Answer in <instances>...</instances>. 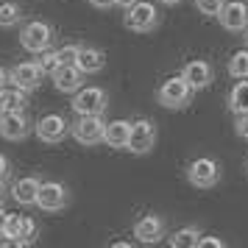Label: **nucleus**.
I'll return each instance as SVG.
<instances>
[{"mask_svg": "<svg viewBox=\"0 0 248 248\" xmlns=\"http://www.w3.org/2000/svg\"><path fill=\"white\" fill-rule=\"evenodd\" d=\"M20 20H23L20 6L12 3V0H3V3H0V28H14Z\"/></svg>", "mask_w": 248, "mask_h": 248, "instance_id": "nucleus-22", "label": "nucleus"}, {"mask_svg": "<svg viewBox=\"0 0 248 248\" xmlns=\"http://www.w3.org/2000/svg\"><path fill=\"white\" fill-rule=\"evenodd\" d=\"M36 64H39V70H42L45 76H53L62 62H59L56 50H42V53H39V59H36Z\"/></svg>", "mask_w": 248, "mask_h": 248, "instance_id": "nucleus-25", "label": "nucleus"}, {"mask_svg": "<svg viewBox=\"0 0 248 248\" xmlns=\"http://www.w3.org/2000/svg\"><path fill=\"white\" fill-rule=\"evenodd\" d=\"M39 187H42V181L34 179V176L17 179L12 184V198L20 203V206H34L36 198H39Z\"/></svg>", "mask_w": 248, "mask_h": 248, "instance_id": "nucleus-16", "label": "nucleus"}, {"mask_svg": "<svg viewBox=\"0 0 248 248\" xmlns=\"http://www.w3.org/2000/svg\"><path fill=\"white\" fill-rule=\"evenodd\" d=\"M6 198H9V192H6V187H3V184H0V206L6 203Z\"/></svg>", "mask_w": 248, "mask_h": 248, "instance_id": "nucleus-36", "label": "nucleus"}, {"mask_svg": "<svg viewBox=\"0 0 248 248\" xmlns=\"http://www.w3.org/2000/svg\"><path fill=\"white\" fill-rule=\"evenodd\" d=\"M154 142H156V125H154V120H148V117L134 120V123H131V137H128V148H125V151L142 156V154H148V151L154 148Z\"/></svg>", "mask_w": 248, "mask_h": 248, "instance_id": "nucleus-7", "label": "nucleus"}, {"mask_svg": "<svg viewBox=\"0 0 248 248\" xmlns=\"http://www.w3.org/2000/svg\"><path fill=\"white\" fill-rule=\"evenodd\" d=\"M70 125L62 114H45V117H39L34 125L36 137L42 140V142H50V145H56V142H62L64 137L70 134Z\"/></svg>", "mask_w": 248, "mask_h": 248, "instance_id": "nucleus-9", "label": "nucleus"}, {"mask_svg": "<svg viewBox=\"0 0 248 248\" xmlns=\"http://www.w3.org/2000/svg\"><path fill=\"white\" fill-rule=\"evenodd\" d=\"M109 106V95L101 87H81L73 98V112L76 114H103Z\"/></svg>", "mask_w": 248, "mask_h": 248, "instance_id": "nucleus-6", "label": "nucleus"}, {"mask_svg": "<svg viewBox=\"0 0 248 248\" xmlns=\"http://www.w3.org/2000/svg\"><path fill=\"white\" fill-rule=\"evenodd\" d=\"M25 103H28V98H25V90L23 87H3L0 90V114L6 112H20V109H25Z\"/></svg>", "mask_w": 248, "mask_h": 248, "instance_id": "nucleus-19", "label": "nucleus"}, {"mask_svg": "<svg viewBox=\"0 0 248 248\" xmlns=\"http://www.w3.org/2000/svg\"><path fill=\"white\" fill-rule=\"evenodd\" d=\"M9 73H12V84H14V87H23L25 92L36 90V87L42 84V76H45V73L39 70L36 62H23V64L12 67Z\"/></svg>", "mask_w": 248, "mask_h": 248, "instance_id": "nucleus-13", "label": "nucleus"}, {"mask_svg": "<svg viewBox=\"0 0 248 248\" xmlns=\"http://www.w3.org/2000/svg\"><path fill=\"white\" fill-rule=\"evenodd\" d=\"M25 215H9V223H6V237L12 240H25ZM28 243V240H25ZM31 246V243H28Z\"/></svg>", "mask_w": 248, "mask_h": 248, "instance_id": "nucleus-24", "label": "nucleus"}, {"mask_svg": "<svg viewBox=\"0 0 248 248\" xmlns=\"http://www.w3.org/2000/svg\"><path fill=\"white\" fill-rule=\"evenodd\" d=\"M234 131L240 140H248V112L234 114Z\"/></svg>", "mask_w": 248, "mask_h": 248, "instance_id": "nucleus-28", "label": "nucleus"}, {"mask_svg": "<svg viewBox=\"0 0 248 248\" xmlns=\"http://www.w3.org/2000/svg\"><path fill=\"white\" fill-rule=\"evenodd\" d=\"M103 131H106V120L101 114H78V120L70 125V134L76 137V142L87 148L103 142Z\"/></svg>", "mask_w": 248, "mask_h": 248, "instance_id": "nucleus-2", "label": "nucleus"}, {"mask_svg": "<svg viewBox=\"0 0 248 248\" xmlns=\"http://www.w3.org/2000/svg\"><path fill=\"white\" fill-rule=\"evenodd\" d=\"M36 232H39V226H36V220L34 217H25V240H28V243H34V237H36Z\"/></svg>", "mask_w": 248, "mask_h": 248, "instance_id": "nucleus-30", "label": "nucleus"}, {"mask_svg": "<svg viewBox=\"0 0 248 248\" xmlns=\"http://www.w3.org/2000/svg\"><path fill=\"white\" fill-rule=\"evenodd\" d=\"M217 20H220V25H223L226 31L240 34V31H246L248 28V6L243 3V0H229Z\"/></svg>", "mask_w": 248, "mask_h": 248, "instance_id": "nucleus-11", "label": "nucleus"}, {"mask_svg": "<svg viewBox=\"0 0 248 248\" xmlns=\"http://www.w3.org/2000/svg\"><path fill=\"white\" fill-rule=\"evenodd\" d=\"M76 67L84 73V76H95L106 67V53L101 47H92V45H81V53H78V62Z\"/></svg>", "mask_w": 248, "mask_h": 248, "instance_id": "nucleus-17", "label": "nucleus"}, {"mask_svg": "<svg viewBox=\"0 0 248 248\" xmlns=\"http://www.w3.org/2000/svg\"><path fill=\"white\" fill-rule=\"evenodd\" d=\"M192 95H195V87H192L190 81L184 78V73L181 76H170V78L162 81V87L156 92V101L165 106V109H184L187 103L192 101Z\"/></svg>", "mask_w": 248, "mask_h": 248, "instance_id": "nucleus-1", "label": "nucleus"}, {"mask_svg": "<svg viewBox=\"0 0 248 248\" xmlns=\"http://www.w3.org/2000/svg\"><path fill=\"white\" fill-rule=\"evenodd\" d=\"M198 246H212V248H223L226 243L223 240H217V237H201V243Z\"/></svg>", "mask_w": 248, "mask_h": 248, "instance_id": "nucleus-31", "label": "nucleus"}, {"mask_svg": "<svg viewBox=\"0 0 248 248\" xmlns=\"http://www.w3.org/2000/svg\"><path fill=\"white\" fill-rule=\"evenodd\" d=\"M134 237L140 243H145V246H154V243H159V240L165 237V220L154 212L142 215L134 223Z\"/></svg>", "mask_w": 248, "mask_h": 248, "instance_id": "nucleus-12", "label": "nucleus"}, {"mask_svg": "<svg viewBox=\"0 0 248 248\" xmlns=\"http://www.w3.org/2000/svg\"><path fill=\"white\" fill-rule=\"evenodd\" d=\"M243 39H246V45H248V28H246V31H243Z\"/></svg>", "mask_w": 248, "mask_h": 248, "instance_id": "nucleus-38", "label": "nucleus"}, {"mask_svg": "<svg viewBox=\"0 0 248 248\" xmlns=\"http://www.w3.org/2000/svg\"><path fill=\"white\" fill-rule=\"evenodd\" d=\"M159 3H165V6H176V3H181V0H159Z\"/></svg>", "mask_w": 248, "mask_h": 248, "instance_id": "nucleus-37", "label": "nucleus"}, {"mask_svg": "<svg viewBox=\"0 0 248 248\" xmlns=\"http://www.w3.org/2000/svg\"><path fill=\"white\" fill-rule=\"evenodd\" d=\"M134 3H140V0H117V6H123V9H131Z\"/></svg>", "mask_w": 248, "mask_h": 248, "instance_id": "nucleus-35", "label": "nucleus"}, {"mask_svg": "<svg viewBox=\"0 0 248 248\" xmlns=\"http://www.w3.org/2000/svg\"><path fill=\"white\" fill-rule=\"evenodd\" d=\"M187 181L198 190H209L220 181V165L215 162L212 156H198L190 162L187 168Z\"/></svg>", "mask_w": 248, "mask_h": 248, "instance_id": "nucleus-4", "label": "nucleus"}, {"mask_svg": "<svg viewBox=\"0 0 248 248\" xmlns=\"http://www.w3.org/2000/svg\"><path fill=\"white\" fill-rule=\"evenodd\" d=\"M78 53H81V45H64L56 50V56L62 64H76L78 62Z\"/></svg>", "mask_w": 248, "mask_h": 248, "instance_id": "nucleus-27", "label": "nucleus"}, {"mask_svg": "<svg viewBox=\"0 0 248 248\" xmlns=\"http://www.w3.org/2000/svg\"><path fill=\"white\" fill-rule=\"evenodd\" d=\"M198 243H201V232L195 226H184V229H179L176 234L170 237V246L173 248H198Z\"/></svg>", "mask_w": 248, "mask_h": 248, "instance_id": "nucleus-21", "label": "nucleus"}, {"mask_svg": "<svg viewBox=\"0 0 248 248\" xmlns=\"http://www.w3.org/2000/svg\"><path fill=\"white\" fill-rule=\"evenodd\" d=\"M6 223H9V212L0 206V237H6Z\"/></svg>", "mask_w": 248, "mask_h": 248, "instance_id": "nucleus-33", "label": "nucleus"}, {"mask_svg": "<svg viewBox=\"0 0 248 248\" xmlns=\"http://www.w3.org/2000/svg\"><path fill=\"white\" fill-rule=\"evenodd\" d=\"M90 6H95V9H112V6H117V0H87Z\"/></svg>", "mask_w": 248, "mask_h": 248, "instance_id": "nucleus-32", "label": "nucleus"}, {"mask_svg": "<svg viewBox=\"0 0 248 248\" xmlns=\"http://www.w3.org/2000/svg\"><path fill=\"white\" fill-rule=\"evenodd\" d=\"M229 109L232 114L248 112V78H237V84L229 92Z\"/></svg>", "mask_w": 248, "mask_h": 248, "instance_id": "nucleus-20", "label": "nucleus"}, {"mask_svg": "<svg viewBox=\"0 0 248 248\" xmlns=\"http://www.w3.org/2000/svg\"><path fill=\"white\" fill-rule=\"evenodd\" d=\"M53 78V87H56L59 92H76L84 87V73H81L76 64H59V70L50 76Z\"/></svg>", "mask_w": 248, "mask_h": 248, "instance_id": "nucleus-14", "label": "nucleus"}, {"mask_svg": "<svg viewBox=\"0 0 248 248\" xmlns=\"http://www.w3.org/2000/svg\"><path fill=\"white\" fill-rule=\"evenodd\" d=\"M128 137H131V123L128 120H109L106 123L103 142L109 148H128Z\"/></svg>", "mask_w": 248, "mask_h": 248, "instance_id": "nucleus-18", "label": "nucleus"}, {"mask_svg": "<svg viewBox=\"0 0 248 248\" xmlns=\"http://www.w3.org/2000/svg\"><path fill=\"white\" fill-rule=\"evenodd\" d=\"M53 42V28L42 20H31V23L23 25V31H20V45L28 50V53H42L47 50Z\"/></svg>", "mask_w": 248, "mask_h": 248, "instance_id": "nucleus-5", "label": "nucleus"}, {"mask_svg": "<svg viewBox=\"0 0 248 248\" xmlns=\"http://www.w3.org/2000/svg\"><path fill=\"white\" fill-rule=\"evenodd\" d=\"M9 176H12V162H9V156L0 154V184H6Z\"/></svg>", "mask_w": 248, "mask_h": 248, "instance_id": "nucleus-29", "label": "nucleus"}, {"mask_svg": "<svg viewBox=\"0 0 248 248\" xmlns=\"http://www.w3.org/2000/svg\"><path fill=\"white\" fill-rule=\"evenodd\" d=\"M184 78L190 81L195 90H203V87H209L215 78V73H212V64L209 62H203V59H192V62H187L184 64Z\"/></svg>", "mask_w": 248, "mask_h": 248, "instance_id": "nucleus-15", "label": "nucleus"}, {"mask_svg": "<svg viewBox=\"0 0 248 248\" xmlns=\"http://www.w3.org/2000/svg\"><path fill=\"white\" fill-rule=\"evenodd\" d=\"M226 3H229V0H195V9H198L203 17H220Z\"/></svg>", "mask_w": 248, "mask_h": 248, "instance_id": "nucleus-26", "label": "nucleus"}, {"mask_svg": "<svg viewBox=\"0 0 248 248\" xmlns=\"http://www.w3.org/2000/svg\"><path fill=\"white\" fill-rule=\"evenodd\" d=\"M31 134V120L25 117V112H6L0 114V137L3 140H12V142H20Z\"/></svg>", "mask_w": 248, "mask_h": 248, "instance_id": "nucleus-10", "label": "nucleus"}, {"mask_svg": "<svg viewBox=\"0 0 248 248\" xmlns=\"http://www.w3.org/2000/svg\"><path fill=\"white\" fill-rule=\"evenodd\" d=\"M70 203V192L64 184H59V181H42V187H39V198H36V206L42 209V212H59V209H64Z\"/></svg>", "mask_w": 248, "mask_h": 248, "instance_id": "nucleus-8", "label": "nucleus"}, {"mask_svg": "<svg viewBox=\"0 0 248 248\" xmlns=\"http://www.w3.org/2000/svg\"><path fill=\"white\" fill-rule=\"evenodd\" d=\"M229 76L232 78H248V47L232 53V59H229Z\"/></svg>", "mask_w": 248, "mask_h": 248, "instance_id": "nucleus-23", "label": "nucleus"}, {"mask_svg": "<svg viewBox=\"0 0 248 248\" xmlns=\"http://www.w3.org/2000/svg\"><path fill=\"white\" fill-rule=\"evenodd\" d=\"M6 84H12V73H9V70H3V67H0V90H3Z\"/></svg>", "mask_w": 248, "mask_h": 248, "instance_id": "nucleus-34", "label": "nucleus"}, {"mask_svg": "<svg viewBox=\"0 0 248 248\" xmlns=\"http://www.w3.org/2000/svg\"><path fill=\"white\" fill-rule=\"evenodd\" d=\"M123 23L128 31H137V34H148V31H154L159 25V12L154 3H145V0H140L134 3L131 9H125V17Z\"/></svg>", "mask_w": 248, "mask_h": 248, "instance_id": "nucleus-3", "label": "nucleus"}]
</instances>
